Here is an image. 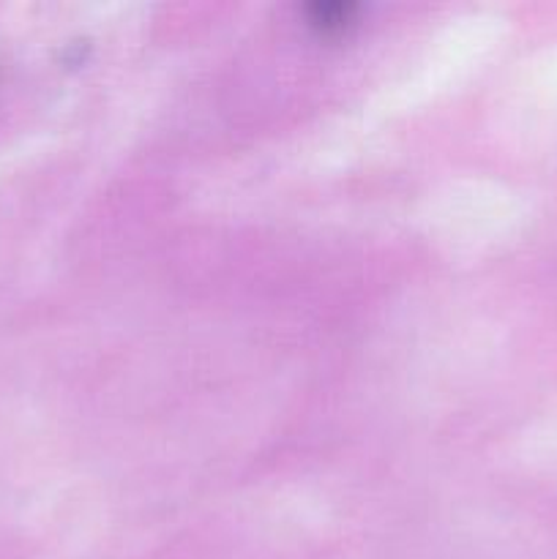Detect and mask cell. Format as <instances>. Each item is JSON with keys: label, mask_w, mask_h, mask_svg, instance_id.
Segmentation results:
<instances>
[{"label": "cell", "mask_w": 557, "mask_h": 559, "mask_svg": "<svg viewBox=\"0 0 557 559\" xmlns=\"http://www.w3.org/2000/svg\"><path fill=\"white\" fill-rule=\"evenodd\" d=\"M349 5H342V3H331V5H325V3H317V5H311V20H315V25H320V27H342V25H347V20H349Z\"/></svg>", "instance_id": "6da1fadb"}]
</instances>
